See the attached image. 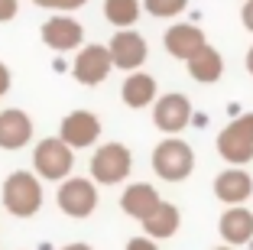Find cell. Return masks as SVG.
<instances>
[{"mask_svg": "<svg viewBox=\"0 0 253 250\" xmlns=\"http://www.w3.org/2000/svg\"><path fill=\"white\" fill-rule=\"evenodd\" d=\"M0 199L3 208L16 218H33V214L42 208V179L36 172L16 169L3 179V189H0Z\"/></svg>", "mask_w": 253, "mask_h": 250, "instance_id": "obj_1", "label": "cell"}, {"mask_svg": "<svg viewBox=\"0 0 253 250\" xmlns=\"http://www.w3.org/2000/svg\"><path fill=\"white\" fill-rule=\"evenodd\" d=\"M195 169V150L179 137H166L153 150V172L163 182H185Z\"/></svg>", "mask_w": 253, "mask_h": 250, "instance_id": "obj_2", "label": "cell"}, {"mask_svg": "<svg viewBox=\"0 0 253 250\" xmlns=\"http://www.w3.org/2000/svg\"><path fill=\"white\" fill-rule=\"evenodd\" d=\"M75 169V150L62 137H45L33 150V172L42 182H62Z\"/></svg>", "mask_w": 253, "mask_h": 250, "instance_id": "obj_3", "label": "cell"}, {"mask_svg": "<svg viewBox=\"0 0 253 250\" xmlns=\"http://www.w3.org/2000/svg\"><path fill=\"white\" fill-rule=\"evenodd\" d=\"M88 166H91V179L97 185H120L133 169V156L124 143H101L91 153Z\"/></svg>", "mask_w": 253, "mask_h": 250, "instance_id": "obj_4", "label": "cell"}, {"mask_svg": "<svg viewBox=\"0 0 253 250\" xmlns=\"http://www.w3.org/2000/svg\"><path fill=\"white\" fill-rule=\"evenodd\" d=\"M55 205L68 218H88L97 208V182L84 176H65L55 192Z\"/></svg>", "mask_w": 253, "mask_h": 250, "instance_id": "obj_5", "label": "cell"}, {"mask_svg": "<svg viewBox=\"0 0 253 250\" xmlns=\"http://www.w3.org/2000/svg\"><path fill=\"white\" fill-rule=\"evenodd\" d=\"M217 153L231 166H244L253 159V114H240L217 133Z\"/></svg>", "mask_w": 253, "mask_h": 250, "instance_id": "obj_6", "label": "cell"}, {"mask_svg": "<svg viewBox=\"0 0 253 250\" xmlns=\"http://www.w3.org/2000/svg\"><path fill=\"white\" fill-rule=\"evenodd\" d=\"M111 72H114V59H111V49H107V46L91 43V46H82V49H78L75 65H72L75 81L94 88V85H101Z\"/></svg>", "mask_w": 253, "mask_h": 250, "instance_id": "obj_7", "label": "cell"}, {"mask_svg": "<svg viewBox=\"0 0 253 250\" xmlns=\"http://www.w3.org/2000/svg\"><path fill=\"white\" fill-rule=\"evenodd\" d=\"M192 101L179 91H169V95H159L153 101V124L163 133H182L192 124Z\"/></svg>", "mask_w": 253, "mask_h": 250, "instance_id": "obj_8", "label": "cell"}, {"mask_svg": "<svg viewBox=\"0 0 253 250\" xmlns=\"http://www.w3.org/2000/svg\"><path fill=\"white\" fill-rule=\"evenodd\" d=\"M39 33H42V43L49 46V49H55V52L82 49V43H84V26L75 20V16L62 13V10L55 16H49Z\"/></svg>", "mask_w": 253, "mask_h": 250, "instance_id": "obj_9", "label": "cell"}, {"mask_svg": "<svg viewBox=\"0 0 253 250\" xmlns=\"http://www.w3.org/2000/svg\"><path fill=\"white\" fill-rule=\"evenodd\" d=\"M107 49H111L114 68H124V72H136V68H143V62L149 59L146 39H143L140 33H133V26L114 33V39L107 43Z\"/></svg>", "mask_w": 253, "mask_h": 250, "instance_id": "obj_10", "label": "cell"}, {"mask_svg": "<svg viewBox=\"0 0 253 250\" xmlns=\"http://www.w3.org/2000/svg\"><path fill=\"white\" fill-rule=\"evenodd\" d=\"M59 137L72 150H88V147H94L97 137H101V120H97L94 110H72L68 117H62Z\"/></svg>", "mask_w": 253, "mask_h": 250, "instance_id": "obj_11", "label": "cell"}, {"mask_svg": "<svg viewBox=\"0 0 253 250\" xmlns=\"http://www.w3.org/2000/svg\"><path fill=\"white\" fill-rule=\"evenodd\" d=\"M253 195V176L244 166H227L224 172H217L214 179V199L224 205H244Z\"/></svg>", "mask_w": 253, "mask_h": 250, "instance_id": "obj_12", "label": "cell"}, {"mask_svg": "<svg viewBox=\"0 0 253 250\" xmlns=\"http://www.w3.org/2000/svg\"><path fill=\"white\" fill-rule=\"evenodd\" d=\"M33 140V117L20 107L0 110V150H23Z\"/></svg>", "mask_w": 253, "mask_h": 250, "instance_id": "obj_13", "label": "cell"}, {"mask_svg": "<svg viewBox=\"0 0 253 250\" xmlns=\"http://www.w3.org/2000/svg\"><path fill=\"white\" fill-rule=\"evenodd\" d=\"M163 46L172 59H192L195 52L205 46V33L195 26V23H172L169 30L163 33Z\"/></svg>", "mask_w": 253, "mask_h": 250, "instance_id": "obj_14", "label": "cell"}, {"mask_svg": "<svg viewBox=\"0 0 253 250\" xmlns=\"http://www.w3.org/2000/svg\"><path fill=\"white\" fill-rule=\"evenodd\" d=\"M217 234H221L224 244H231V247L247 244L253 237V211L244 205H227V211L217 221Z\"/></svg>", "mask_w": 253, "mask_h": 250, "instance_id": "obj_15", "label": "cell"}, {"mask_svg": "<svg viewBox=\"0 0 253 250\" xmlns=\"http://www.w3.org/2000/svg\"><path fill=\"white\" fill-rule=\"evenodd\" d=\"M140 224H143V234H149L153 241H166V237H172L182 228V214L172 201L159 199V205L153 208L146 218H140Z\"/></svg>", "mask_w": 253, "mask_h": 250, "instance_id": "obj_16", "label": "cell"}, {"mask_svg": "<svg viewBox=\"0 0 253 250\" xmlns=\"http://www.w3.org/2000/svg\"><path fill=\"white\" fill-rule=\"evenodd\" d=\"M185 68L198 85H214V81H221V75H224V59H221V52H217L214 46L205 43L192 59H185Z\"/></svg>", "mask_w": 253, "mask_h": 250, "instance_id": "obj_17", "label": "cell"}, {"mask_svg": "<svg viewBox=\"0 0 253 250\" xmlns=\"http://www.w3.org/2000/svg\"><path fill=\"white\" fill-rule=\"evenodd\" d=\"M156 91H159L156 78L136 68V72H130V75H126L124 88H120V98H124V104H126V107L140 110V107H149V104H153V101L159 98Z\"/></svg>", "mask_w": 253, "mask_h": 250, "instance_id": "obj_18", "label": "cell"}, {"mask_svg": "<svg viewBox=\"0 0 253 250\" xmlns=\"http://www.w3.org/2000/svg\"><path fill=\"white\" fill-rule=\"evenodd\" d=\"M159 205V192L153 189L149 182H133L126 185L124 195H120V208H124V214H130V218H146L153 208Z\"/></svg>", "mask_w": 253, "mask_h": 250, "instance_id": "obj_19", "label": "cell"}, {"mask_svg": "<svg viewBox=\"0 0 253 250\" xmlns=\"http://www.w3.org/2000/svg\"><path fill=\"white\" fill-rule=\"evenodd\" d=\"M140 13H143V0H104V20L117 30L136 26Z\"/></svg>", "mask_w": 253, "mask_h": 250, "instance_id": "obj_20", "label": "cell"}, {"mask_svg": "<svg viewBox=\"0 0 253 250\" xmlns=\"http://www.w3.org/2000/svg\"><path fill=\"white\" fill-rule=\"evenodd\" d=\"M188 7V0H143V10L149 16H159V20H172Z\"/></svg>", "mask_w": 253, "mask_h": 250, "instance_id": "obj_21", "label": "cell"}, {"mask_svg": "<svg viewBox=\"0 0 253 250\" xmlns=\"http://www.w3.org/2000/svg\"><path fill=\"white\" fill-rule=\"evenodd\" d=\"M126 250H159V244L149 234H140V237H130L126 241Z\"/></svg>", "mask_w": 253, "mask_h": 250, "instance_id": "obj_22", "label": "cell"}, {"mask_svg": "<svg viewBox=\"0 0 253 250\" xmlns=\"http://www.w3.org/2000/svg\"><path fill=\"white\" fill-rule=\"evenodd\" d=\"M20 13V0H0V23H10Z\"/></svg>", "mask_w": 253, "mask_h": 250, "instance_id": "obj_23", "label": "cell"}, {"mask_svg": "<svg viewBox=\"0 0 253 250\" xmlns=\"http://www.w3.org/2000/svg\"><path fill=\"white\" fill-rule=\"evenodd\" d=\"M240 23H244L247 33H253V0H244V7H240Z\"/></svg>", "mask_w": 253, "mask_h": 250, "instance_id": "obj_24", "label": "cell"}, {"mask_svg": "<svg viewBox=\"0 0 253 250\" xmlns=\"http://www.w3.org/2000/svg\"><path fill=\"white\" fill-rule=\"evenodd\" d=\"M10 85H13V75H10V68L3 65V62H0V98H3V95L10 91Z\"/></svg>", "mask_w": 253, "mask_h": 250, "instance_id": "obj_25", "label": "cell"}, {"mask_svg": "<svg viewBox=\"0 0 253 250\" xmlns=\"http://www.w3.org/2000/svg\"><path fill=\"white\" fill-rule=\"evenodd\" d=\"M88 0H55V10H62V13H72V10H82Z\"/></svg>", "mask_w": 253, "mask_h": 250, "instance_id": "obj_26", "label": "cell"}, {"mask_svg": "<svg viewBox=\"0 0 253 250\" xmlns=\"http://www.w3.org/2000/svg\"><path fill=\"white\" fill-rule=\"evenodd\" d=\"M59 250H94L91 244H82V241H75V244H65V247H59Z\"/></svg>", "mask_w": 253, "mask_h": 250, "instance_id": "obj_27", "label": "cell"}, {"mask_svg": "<svg viewBox=\"0 0 253 250\" xmlns=\"http://www.w3.org/2000/svg\"><path fill=\"white\" fill-rule=\"evenodd\" d=\"M36 7H45V10H55V0H33Z\"/></svg>", "mask_w": 253, "mask_h": 250, "instance_id": "obj_28", "label": "cell"}, {"mask_svg": "<svg viewBox=\"0 0 253 250\" xmlns=\"http://www.w3.org/2000/svg\"><path fill=\"white\" fill-rule=\"evenodd\" d=\"M247 72L253 75V46H250V49H247Z\"/></svg>", "mask_w": 253, "mask_h": 250, "instance_id": "obj_29", "label": "cell"}, {"mask_svg": "<svg viewBox=\"0 0 253 250\" xmlns=\"http://www.w3.org/2000/svg\"><path fill=\"white\" fill-rule=\"evenodd\" d=\"M214 250H234V247H231V244H224V247H214Z\"/></svg>", "mask_w": 253, "mask_h": 250, "instance_id": "obj_30", "label": "cell"}]
</instances>
